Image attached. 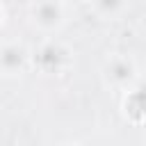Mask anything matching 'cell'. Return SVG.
Wrapping results in <instances>:
<instances>
[{
    "label": "cell",
    "mask_w": 146,
    "mask_h": 146,
    "mask_svg": "<svg viewBox=\"0 0 146 146\" xmlns=\"http://www.w3.org/2000/svg\"><path fill=\"white\" fill-rule=\"evenodd\" d=\"M100 80L112 91H130L139 84V64L128 52H112L100 66Z\"/></svg>",
    "instance_id": "cell-1"
},
{
    "label": "cell",
    "mask_w": 146,
    "mask_h": 146,
    "mask_svg": "<svg viewBox=\"0 0 146 146\" xmlns=\"http://www.w3.org/2000/svg\"><path fill=\"white\" fill-rule=\"evenodd\" d=\"M73 64V52L66 43L57 39H46L36 52H32V66L41 75H62L71 68Z\"/></svg>",
    "instance_id": "cell-2"
},
{
    "label": "cell",
    "mask_w": 146,
    "mask_h": 146,
    "mask_svg": "<svg viewBox=\"0 0 146 146\" xmlns=\"http://www.w3.org/2000/svg\"><path fill=\"white\" fill-rule=\"evenodd\" d=\"M66 2L64 0H34L30 5V23L41 34H57L66 25Z\"/></svg>",
    "instance_id": "cell-3"
},
{
    "label": "cell",
    "mask_w": 146,
    "mask_h": 146,
    "mask_svg": "<svg viewBox=\"0 0 146 146\" xmlns=\"http://www.w3.org/2000/svg\"><path fill=\"white\" fill-rule=\"evenodd\" d=\"M32 68V50L16 39L0 43V78L16 80Z\"/></svg>",
    "instance_id": "cell-4"
},
{
    "label": "cell",
    "mask_w": 146,
    "mask_h": 146,
    "mask_svg": "<svg viewBox=\"0 0 146 146\" xmlns=\"http://www.w3.org/2000/svg\"><path fill=\"white\" fill-rule=\"evenodd\" d=\"M121 114L132 125H146V84H137L121 98Z\"/></svg>",
    "instance_id": "cell-5"
},
{
    "label": "cell",
    "mask_w": 146,
    "mask_h": 146,
    "mask_svg": "<svg viewBox=\"0 0 146 146\" xmlns=\"http://www.w3.org/2000/svg\"><path fill=\"white\" fill-rule=\"evenodd\" d=\"M89 7L100 21H116L128 9V0H91Z\"/></svg>",
    "instance_id": "cell-6"
},
{
    "label": "cell",
    "mask_w": 146,
    "mask_h": 146,
    "mask_svg": "<svg viewBox=\"0 0 146 146\" xmlns=\"http://www.w3.org/2000/svg\"><path fill=\"white\" fill-rule=\"evenodd\" d=\"M5 18H7V11H5V5L0 2V27L5 25Z\"/></svg>",
    "instance_id": "cell-7"
},
{
    "label": "cell",
    "mask_w": 146,
    "mask_h": 146,
    "mask_svg": "<svg viewBox=\"0 0 146 146\" xmlns=\"http://www.w3.org/2000/svg\"><path fill=\"white\" fill-rule=\"evenodd\" d=\"M59 146H89V144H82V141H66V144H59Z\"/></svg>",
    "instance_id": "cell-8"
},
{
    "label": "cell",
    "mask_w": 146,
    "mask_h": 146,
    "mask_svg": "<svg viewBox=\"0 0 146 146\" xmlns=\"http://www.w3.org/2000/svg\"><path fill=\"white\" fill-rule=\"evenodd\" d=\"M82 2H91V0H82Z\"/></svg>",
    "instance_id": "cell-9"
}]
</instances>
